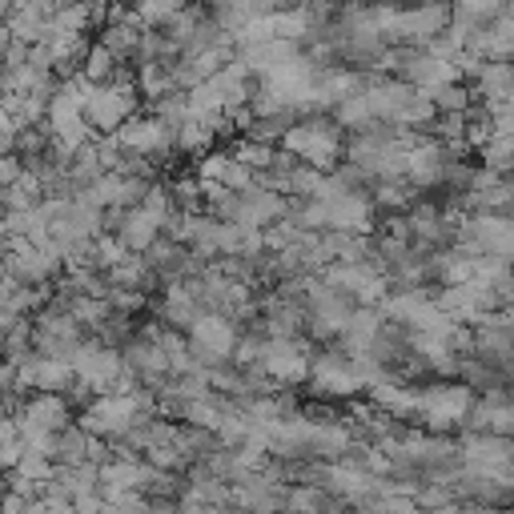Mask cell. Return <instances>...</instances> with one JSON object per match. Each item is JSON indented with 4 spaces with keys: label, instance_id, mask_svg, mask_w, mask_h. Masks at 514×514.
Instances as JSON below:
<instances>
[{
    "label": "cell",
    "instance_id": "6da1fadb",
    "mask_svg": "<svg viewBox=\"0 0 514 514\" xmlns=\"http://www.w3.org/2000/svg\"><path fill=\"white\" fill-rule=\"evenodd\" d=\"M282 149L322 173H334L346 161V141H342V129L334 125V117H302L282 137Z\"/></svg>",
    "mask_w": 514,
    "mask_h": 514
},
{
    "label": "cell",
    "instance_id": "7a4b0ae2",
    "mask_svg": "<svg viewBox=\"0 0 514 514\" xmlns=\"http://www.w3.org/2000/svg\"><path fill=\"white\" fill-rule=\"evenodd\" d=\"M137 73H121L117 81L109 85H93L89 93V105H85V121L97 137H113L133 113H137Z\"/></svg>",
    "mask_w": 514,
    "mask_h": 514
},
{
    "label": "cell",
    "instance_id": "3957f363",
    "mask_svg": "<svg viewBox=\"0 0 514 514\" xmlns=\"http://www.w3.org/2000/svg\"><path fill=\"white\" fill-rule=\"evenodd\" d=\"M237 342H241V330H237V322L225 318V314H201V318L193 322V330H189L193 362H197V370H205V374L229 366L233 354H237Z\"/></svg>",
    "mask_w": 514,
    "mask_h": 514
},
{
    "label": "cell",
    "instance_id": "277c9868",
    "mask_svg": "<svg viewBox=\"0 0 514 514\" xmlns=\"http://www.w3.org/2000/svg\"><path fill=\"white\" fill-rule=\"evenodd\" d=\"M310 382H314V394H326V398H354L362 386H370V378L362 374V366L346 350L318 354L310 362Z\"/></svg>",
    "mask_w": 514,
    "mask_h": 514
},
{
    "label": "cell",
    "instance_id": "5b68a950",
    "mask_svg": "<svg viewBox=\"0 0 514 514\" xmlns=\"http://www.w3.org/2000/svg\"><path fill=\"white\" fill-rule=\"evenodd\" d=\"M474 410V390L466 382H434L418 390V418H426L434 430H446Z\"/></svg>",
    "mask_w": 514,
    "mask_h": 514
},
{
    "label": "cell",
    "instance_id": "8992f818",
    "mask_svg": "<svg viewBox=\"0 0 514 514\" xmlns=\"http://www.w3.org/2000/svg\"><path fill=\"white\" fill-rule=\"evenodd\" d=\"M458 454H462L466 470H474L482 478H506V474H514V438L470 430L458 442Z\"/></svg>",
    "mask_w": 514,
    "mask_h": 514
},
{
    "label": "cell",
    "instance_id": "52a82bcc",
    "mask_svg": "<svg viewBox=\"0 0 514 514\" xmlns=\"http://www.w3.org/2000/svg\"><path fill=\"white\" fill-rule=\"evenodd\" d=\"M113 137L121 141V149L141 153V157H149V161H161V157L177 153V129H169V125H165L161 117H153V113H133Z\"/></svg>",
    "mask_w": 514,
    "mask_h": 514
},
{
    "label": "cell",
    "instance_id": "ba28073f",
    "mask_svg": "<svg viewBox=\"0 0 514 514\" xmlns=\"http://www.w3.org/2000/svg\"><path fill=\"white\" fill-rule=\"evenodd\" d=\"M294 209V201L286 193H274V189H262L253 185L241 193V209H237V225L245 229H274L278 221H286Z\"/></svg>",
    "mask_w": 514,
    "mask_h": 514
},
{
    "label": "cell",
    "instance_id": "9c48e42d",
    "mask_svg": "<svg viewBox=\"0 0 514 514\" xmlns=\"http://www.w3.org/2000/svg\"><path fill=\"white\" fill-rule=\"evenodd\" d=\"M326 209H330V229H338V233H358V237H370V229H374V197L366 193V189H358V193H334L330 201H326Z\"/></svg>",
    "mask_w": 514,
    "mask_h": 514
},
{
    "label": "cell",
    "instance_id": "30bf717a",
    "mask_svg": "<svg viewBox=\"0 0 514 514\" xmlns=\"http://www.w3.org/2000/svg\"><path fill=\"white\" fill-rule=\"evenodd\" d=\"M470 426L478 434H502V438L514 434V390L498 386V390H486L482 398H474Z\"/></svg>",
    "mask_w": 514,
    "mask_h": 514
},
{
    "label": "cell",
    "instance_id": "8fae6325",
    "mask_svg": "<svg viewBox=\"0 0 514 514\" xmlns=\"http://www.w3.org/2000/svg\"><path fill=\"white\" fill-rule=\"evenodd\" d=\"M17 414H21L25 422H33L37 430H45V434H61V430H69V426L77 422L73 402H69L65 394H29Z\"/></svg>",
    "mask_w": 514,
    "mask_h": 514
},
{
    "label": "cell",
    "instance_id": "7c38bea8",
    "mask_svg": "<svg viewBox=\"0 0 514 514\" xmlns=\"http://www.w3.org/2000/svg\"><path fill=\"white\" fill-rule=\"evenodd\" d=\"M117 237H121V245H125L129 253H149V249L165 237V225H161L153 213H145V209L137 205V209H125Z\"/></svg>",
    "mask_w": 514,
    "mask_h": 514
},
{
    "label": "cell",
    "instance_id": "4fadbf2b",
    "mask_svg": "<svg viewBox=\"0 0 514 514\" xmlns=\"http://www.w3.org/2000/svg\"><path fill=\"white\" fill-rule=\"evenodd\" d=\"M161 322L169 326V330H181V334H189L193 330V322L205 314L201 310V302L189 294V286L185 282H177V286H165V294H161Z\"/></svg>",
    "mask_w": 514,
    "mask_h": 514
},
{
    "label": "cell",
    "instance_id": "5bb4252c",
    "mask_svg": "<svg viewBox=\"0 0 514 514\" xmlns=\"http://www.w3.org/2000/svg\"><path fill=\"white\" fill-rule=\"evenodd\" d=\"M342 506H346V502H338L334 494H326V490L314 486V482H298V486H290V494H286V510H290V514H342Z\"/></svg>",
    "mask_w": 514,
    "mask_h": 514
},
{
    "label": "cell",
    "instance_id": "9a60e30c",
    "mask_svg": "<svg viewBox=\"0 0 514 514\" xmlns=\"http://www.w3.org/2000/svg\"><path fill=\"white\" fill-rule=\"evenodd\" d=\"M89 454H93V434L81 430L77 422H73L69 430L53 434V462H57V466H85Z\"/></svg>",
    "mask_w": 514,
    "mask_h": 514
},
{
    "label": "cell",
    "instance_id": "2e32d148",
    "mask_svg": "<svg viewBox=\"0 0 514 514\" xmlns=\"http://www.w3.org/2000/svg\"><path fill=\"white\" fill-rule=\"evenodd\" d=\"M137 93L153 105L169 93H177V81H173V65L169 61H149V65H137Z\"/></svg>",
    "mask_w": 514,
    "mask_h": 514
},
{
    "label": "cell",
    "instance_id": "e0dca14e",
    "mask_svg": "<svg viewBox=\"0 0 514 514\" xmlns=\"http://www.w3.org/2000/svg\"><path fill=\"white\" fill-rule=\"evenodd\" d=\"M105 278H109V286H117V290H141V294H149V290L157 286V278H153V270L145 266L141 253H129L125 262L113 266Z\"/></svg>",
    "mask_w": 514,
    "mask_h": 514
},
{
    "label": "cell",
    "instance_id": "ac0fdd59",
    "mask_svg": "<svg viewBox=\"0 0 514 514\" xmlns=\"http://www.w3.org/2000/svg\"><path fill=\"white\" fill-rule=\"evenodd\" d=\"M121 73H125V65H121L101 41H93L89 53H85V61H81V77H85L89 85H109V81H117Z\"/></svg>",
    "mask_w": 514,
    "mask_h": 514
},
{
    "label": "cell",
    "instance_id": "d6986e66",
    "mask_svg": "<svg viewBox=\"0 0 514 514\" xmlns=\"http://www.w3.org/2000/svg\"><path fill=\"white\" fill-rule=\"evenodd\" d=\"M330 117H334V125H338V129H350L354 137H358V133H366L370 125H378V121H374V109H370V101H366V89H362V93H354V97H346V101H338Z\"/></svg>",
    "mask_w": 514,
    "mask_h": 514
},
{
    "label": "cell",
    "instance_id": "ffe728a7",
    "mask_svg": "<svg viewBox=\"0 0 514 514\" xmlns=\"http://www.w3.org/2000/svg\"><path fill=\"white\" fill-rule=\"evenodd\" d=\"M434 113H470L474 109V89L466 81H450V85H434L426 89Z\"/></svg>",
    "mask_w": 514,
    "mask_h": 514
},
{
    "label": "cell",
    "instance_id": "44dd1931",
    "mask_svg": "<svg viewBox=\"0 0 514 514\" xmlns=\"http://www.w3.org/2000/svg\"><path fill=\"white\" fill-rule=\"evenodd\" d=\"M213 141H217V129H213V121H201V117H193V121H185V125L177 129V153H185V157H205Z\"/></svg>",
    "mask_w": 514,
    "mask_h": 514
},
{
    "label": "cell",
    "instance_id": "7402d4cb",
    "mask_svg": "<svg viewBox=\"0 0 514 514\" xmlns=\"http://www.w3.org/2000/svg\"><path fill=\"white\" fill-rule=\"evenodd\" d=\"M478 157H482V169H490V173H514V137H502V133H494L482 149H478Z\"/></svg>",
    "mask_w": 514,
    "mask_h": 514
},
{
    "label": "cell",
    "instance_id": "603a6c76",
    "mask_svg": "<svg viewBox=\"0 0 514 514\" xmlns=\"http://www.w3.org/2000/svg\"><path fill=\"white\" fill-rule=\"evenodd\" d=\"M9 29H13V41H21V45H41L49 37V21L37 13H25V9H13Z\"/></svg>",
    "mask_w": 514,
    "mask_h": 514
},
{
    "label": "cell",
    "instance_id": "cb8c5ba5",
    "mask_svg": "<svg viewBox=\"0 0 514 514\" xmlns=\"http://www.w3.org/2000/svg\"><path fill=\"white\" fill-rule=\"evenodd\" d=\"M181 5L177 0H137L133 5V13H137V21H141V29H165L169 21H173V13H177Z\"/></svg>",
    "mask_w": 514,
    "mask_h": 514
},
{
    "label": "cell",
    "instance_id": "d4e9b609",
    "mask_svg": "<svg viewBox=\"0 0 514 514\" xmlns=\"http://www.w3.org/2000/svg\"><path fill=\"white\" fill-rule=\"evenodd\" d=\"M233 169V149H209L201 161H197V181H213V185H225V173Z\"/></svg>",
    "mask_w": 514,
    "mask_h": 514
},
{
    "label": "cell",
    "instance_id": "484cf974",
    "mask_svg": "<svg viewBox=\"0 0 514 514\" xmlns=\"http://www.w3.org/2000/svg\"><path fill=\"white\" fill-rule=\"evenodd\" d=\"M109 306H113V314H141V306H145V294L141 290H117V286H109V298H105Z\"/></svg>",
    "mask_w": 514,
    "mask_h": 514
},
{
    "label": "cell",
    "instance_id": "4316f807",
    "mask_svg": "<svg viewBox=\"0 0 514 514\" xmlns=\"http://www.w3.org/2000/svg\"><path fill=\"white\" fill-rule=\"evenodd\" d=\"M25 177V157H17V153H9V157H0V189H9V185H17Z\"/></svg>",
    "mask_w": 514,
    "mask_h": 514
},
{
    "label": "cell",
    "instance_id": "83f0119b",
    "mask_svg": "<svg viewBox=\"0 0 514 514\" xmlns=\"http://www.w3.org/2000/svg\"><path fill=\"white\" fill-rule=\"evenodd\" d=\"M9 49H13V29H9V21H0V65H5Z\"/></svg>",
    "mask_w": 514,
    "mask_h": 514
},
{
    "label": "cell",
    "instance_id": "f1b7e54d",
    "mask_svg": "<svg viewBox=\"0 0 514 514\" xmlns=\"http://www.w3.org/2000/svg\"><path fill=\"white\" fill-rule=\"evenodd\" d=\"M386 5H394V9H414V5H426V0H386Z\"/></svg>",
    "mask_w": 514,
    "mask_h": 514
},
{
    "label": "cell",
    "instance_id": "f546056e",
    "mask_svg": "<svg viewBox=\"0 0 514 514\" xmlns=\"http://www.w3.org/2000/svg\"><path fill=\"white\" fill-rule=\"evenodd\" d=\"M454 514H494L490 506H470V510H454Z\"/></svg>",
    "mask_w": 514,
    "mask_h": 514
},
{
    "label": "cell",
    "instance_id": "4dcf8cb0",
    "mask_svg": "<svg viewBox=\"0 0 514 514\" xmlns=\"http://www.w3.org/2000/svg\"><path fill=\"white\" fill-rule=\"evenodd\" d=\"M9 213V205H5V193H0V217H5Z\"/></svg>",
    "mask_w": 514,
    "mask_h": 514
},
{
    "label": "cell",
    "instance_id": "1f68e13d",
    "mask_svg": "<svg viewBox=\"0 0 514 514\" xmlns=\"http://www.w3.org/2000/svg\"><path fill=\"white\" fill-rule=\"evenodd\" d=\"M113 5H129V9H133V5H137V0H113Z\"/></svg>",
    "mask_w": 514,
    "mask_h": 514
},
{
    "label": "cell",
    "instance_id": "d6a6232c",
    "mask_svg": "<svg viewBox=\"0 0 514 514\" xmlns=\"http://www.w3.org/2000/svg\"><path fill=\"white\" fill-rule=\"evenodd\" d=\"M5 494H9V490H5V482H0V502H5Z\"/></svg>",
    "mask_w": 514,
    "mask_h": 514
},
{
    "label": "cell",
    "instance_id": "836d02e7",
    "mask_svg": "<svg viewBox=\"0 0 514 514\" xmlns=\"http://www.w3.org/2000/svg\"><path fill=\"white\" fill-rule=\"evenodd\" d=\"M177 5H181V9H185V5H189V0H177Z\"/></svg>",
    "mask_w": 514,
    "mask_h": 514
},
{
    "label": "cell",
    "instance_id": "e575fe53",
    "mask_svg": "<svg viewBox=\"0 0 514 514\" xmlns=\"http://www.w3.org/2000/svg\"><path fill=\"white\" fill-rule=\"evenodd\" d=\"M274 514H290V510H274Z\"/></svg>",
    "mask_w": 514,
    "mask_h": 514
}]
</instances>
